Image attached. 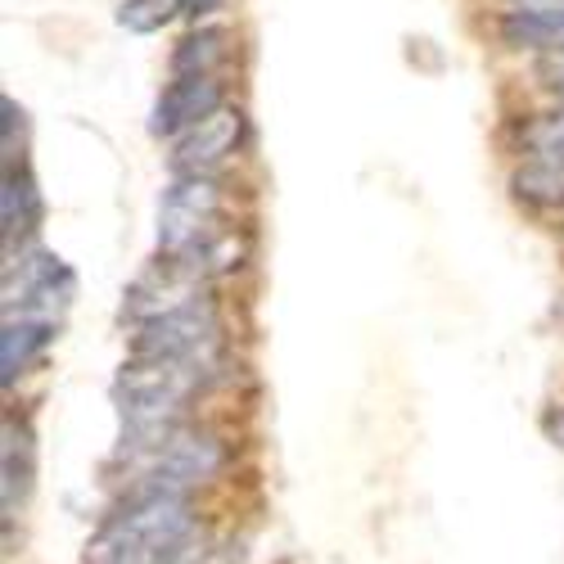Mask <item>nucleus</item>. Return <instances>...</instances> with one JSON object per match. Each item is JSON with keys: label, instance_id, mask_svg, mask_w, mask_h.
<instances>
[{"label": "nucleus", "instance_id": "obj_1", "mask_svg": "<svg viewBox=\"0 0 564 564\" xmlns=\"http://www.w3.org/2000/svg\"><path fill=\"white\" fill-rule=\"evenodd\" d=\"M199 538L191 497L127 488L90 542V564H172Z\"/></svg>", "mask_w": 564, "mask_h": 564}, {"label": "nucleus", "instance_id": "obj_2", "mask_svg": "<svg viewBox=\"0 0 564 564\" xmlns=\"http://www.w3.org/2000/svg\"><path fill=\"white\" fill-rule=\"evenodd\" d=\"M226 213V185L217 176H176L159 204V249L163 258L195 253L199 245L221 235Z\"/></svg>", "mask_w": 564, "mask_h": 564}, {"label": "nucleus", "instance_id": "obj_3", "mask_svg": "<svg viewBox=\"0 0 564 564\" xmlns=\"http://www.w3.org/2000/svg\"><path fill=\"white\" fill-rule=\"evenodd\" d=\"M131 357H176V361H226V325L213 299L181 307L172 316L135 325Z\"/></svg>", "mask_w": 564, "mask_h": 564}, {"label": "nucleus", "instance_id": "obj_4", "mask_svg": "<svg viewBox=\"0 0 564 564\" xmlns=\"http://www.w3.org/2000/svg\"><path fill=\"white\" fill-rule=\"evenodd\" d=\"M245 140H249L245 109L221 105L199 127H191L185 135L172 140V172L176 176H217L221 163H230L235 154L245 150Z\"/></svg>", "mask_w": 564, "mask_h": 564}, {"label": "nucleus", "instance_id": "obj_5", "mask_svg": "<svg viewBox=\"0 0 564 564\" xmlns=\"http://www.w3.org/2000/svg\"><path fill=\"white\" fill-rule=\"evenodd\" d=\"M208 299V285L195 275V271H185L181 262L172 258H159L145 275L135 280V285L127 290V321L131 325H145V321H159V316H172L181 307H195Z\"/></svg>", "mask_w": 564, "mask_h": 564}, {"label": "nucleus", "instance_id": "obj_6", "mask_svg": "<svg viewBox=\"0 0 564 564\" xmlns=\"http://www.w3.org/2000/svg\"><path fill=\"white\" fill-rule=\"evenodd\" d=\"M226 105V86H221V73H208V77H172L167 90L154 105V118H150V131L154 135H185L191 127H199L208 113H217Z\"/></svg>", "mask_w": 564, "mask_h": 564}, {"label": "nucleus", "instance_id": "obj_7", "mask_svg": "<svg viewBox=\"0 0 564 564\" xmlns=\"http://www.w3.org/2000/svg\"><path fill=\"white\" fill-rule=\"evenodd\" d=\"M55 339V321H36V316H10L6 335H0V380L14 384L19 375L51 348Z\"/></svg>", "mask_w": 564, "mask_h": 564}, {"label": "nucleus", "instance_id": "obj_8", "mask_svg": "<svg viewBox=\"0 0 564 564\" xmlns=\"http://www.w3.org/2000/svg\"><path fill=\"white\" fill-rule=\"evenodd\" d=\"M497 32L514 51H564V10H506Z\"/></svg>", "mask_w": 564, "mask_h": 564}, {"label": "nucleus", "instance_id": "obj_9", "mask_svg": "<svg viewBox=\"0 0 564 564\" xmlns=\"http://www.w3.org/2000/svg\"><path fill=\"white\" fill-rule=\"evenodd\" d=\"M0 208H6V249H14V240L23 249V240L41 221V191L23 163H6V195H0Z\"/></svg>", "mask_w": 564, "mask_h": 564}, {"label": "nucleus", "instance_id": "obj_10", "mask_svg": "<svg viewBox=\"0 0 564 564\" xmlns=\"http://www.w3.org/2000/svg\"><path fill=\"white\" fill-rule=\"evenodd\" d=\"M230 55V32L226 28H195L191 36H181L172 51V77H208L221 73Z\"/></svg>", "mask_w": 564, "mask_h": 564}, {"label": "nucleus", "instance_id": "obj_11", "mask_svg": "<svg viewBox=\"0 0 564 564\" xmlns=\"http://www.w3.org/2000/svg\"><path fill=\"white\" fill-rule=\"evenodd\" d=\"M514 199L529 204V208H538V213H555V208H564V172L551 167V163H538V159H533L529 167L514 172Z\"/></svg>", "mask_w": 564, "mask_h": 564}, {"label": "nucleus", "instance_id": "obj_12", "mask_svg": "<svg viewBox=\"0 0 564 564\" xmlns=\"http://www.w3.org/2000/svg\"><path fill=\"white\" fill-rule=\"evenodd\" d=\"M185 6L191 0H122V10H118V23L127 28V32H159V28H167L176 14H185Z\"/></svg>", "mask_w": 564, "mask_h": 564}, {"label": "nucleus", "instance_id": "obj_13", "mask_svg": "<svg viewBox=\"0 0 564 564\" xmlns=\"http://www.w3.org/2000/svg\"><path fill=\"white\" fill-rule=\"evenodd\" d=\"M524 145L538 163H551V167L564 172V109L546 113V118H533L529 131H524Z\"/></svg>", "mask_w": 564, "mask_h": 564}, {"label": "nucleus", "instance_id": "obj_14", "mask_svg": "<svg viewBox=\"0 0 564 564\" xmlns=\"http://www.w3.org/2000/svg\"><path fill=\"white\" fill-rule=\"evenodd\" d=\"M542 430H546V438H551L555 447H564V406H551V411H546Z\"/></svg>", "mask_w": 564, "mask_h": 564}, {"label": "nucleus", "instance_id": "obj_15", "mask_svg": "<svg viewBox=\"0 0 564 564\" xmlns=\"http://www.w3.org/2000/svg\"><path fill=\"white\" fill-rule=\"evenodd\" d=\"M542 73H546V82L560 90L564 86V51H555V55H546V64H542Z\"/></svg>", "mask_w": 564, "mask_h": 564}, {"label": "nucleus", "instance_id": "obj_16", "mask_svg": "<svg viewBox=\"0 0 564 564\" xmlns=\"http://www.w3.org/2000/svg\"><path fill=\"white\" fill-rule=\"evenodd\" d=\"M226 6V0H191V6H185V14L191 19H208V14H217Z\"/></svg>", "mask_w": 564, "mask_h": 564}, {"label": "nucleus", "instance_id": "obj_17", "mask_svg": "<svg viewBox=\"0 0 564 564\" xmlns=\"http://www.w3.org/2000/svg\"><path fill=\"white\" fill-rule=\"evenodd\" d=\"M555 96H560V109H564V86H560V90H555Z\"/></svg>", "mask_w": 564, "mask_h": 564}]
</instances>
